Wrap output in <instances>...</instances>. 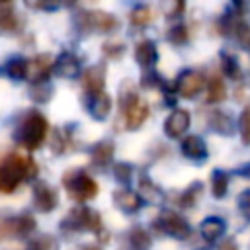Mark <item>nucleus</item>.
Masks as SVG:
<instances>
[{
    "label": "nucleus",
    "mask_w": 250,
    "mask_h": 250,
    "mask_svg": "<svg viewBox=\"0 0 250 250\" xmlns=\"http://www.w3.org/2000/svg\"><path fill=\"white\" fill-rule=\"evenodd\" d=\"M59 238L53 234H37L27 242V250H59Z\"/></svg>",
    "instance_id": "obj_31"
},
{
    "label": "nucleus",
    "mask_w": 250,
    "mask_h": 250,
    "mask_svg": "<svg viewBox=\"0 0 250 250\" xmlns=\"http://www.w3.org/2000/svg\"><path fill=\"white\" fill-rule=\"evenodd\" d=\"M232 37L238 41V45H240L242 49L250 51V25H248L244 20H240V21L236 23V27H234V31H232Z\"/></svg>",
    "instance_id": "obj_37"
},
{
    "label": "nucleus",
    "mask_w": 250,
    "mask_h": 250,
    "mask_svg": "<svg viewBox=\"0 0 250 250\" xmlns=\"http://www.w3.org/2000/svg\"><path fill=\"white\" fill-rule=\"evenodd\" d=\"M113 154H115V145L107 139L98 141L90 146V162H92V166H96L100 170L111 164Z\"/></svg>",
    "instance_id": "obj_19"
},
{
    "label": "nucleus",
    "mask_w": 250,
    "mask_h": 250,
    "mask_svg": "<svg viewBox=\"0 0 250 250\" xmlns=\"http://www.w3.org/2000/svg\"><path fill=\"white\" fill-rule=\"evenodd\" d=\"M127 244H129V250H150L152 246L150 232L145 227H133L127 232Z\"/></svg>",
    "instance_id": "obj_24"
},
{
    "label": "nucleus",
    "mask_w": 250,
    "mask_h": 250,
    "mask_svg": "<svg viewBox=\"0 0 250 250\" xmlns=\"http://www.w3.org/2000/svg\"><path fill=\"white\" fill-rule=\"evenodd\" d=\"M180 150L184 154L186 160L193 162V164H203L209 156V148L207 143L199 137V135H186L180 139Z\"/></svg>",
    "instance_id": "obj_11"
},
{
    "label": "nucleus",
    "mask_w": 250,
    "mask_h": 250,
    "mask_svg": "<svg viewBox=\"0 0 250 250\" xmlns=\"http://www.w3.org/2000/svg\"><path fill=\"white\" fill-rule=\"evenodd\" d=\"M102 229H104L102 215L96 209L88 207V205H76L61 221V230L64 234H76V232L102 234Z\"/></svg>",
    "instance_id": "obj_3"
},
{
    "label": "nucleus",
    "mask_w": 250,
    "mask_h": 250,
    "mask_svg": "<svg viewBox=\"0 0 250 250\" xmlns=\"http://www.w3.org/2000/svg\"><path fill=\"white\" fill-rule=\"evenodd\" d=\"M238 129H240V137L244 145H250V104L242 109L240 117H238Z\"/></svg>",
    "instance_id": "obj_40"
},
{
    "label": "nucleus",
    "mask_w": 250,
    "mask_h": 250,
    "mask_svg": "<svg viewBox=\"0 0 250 250\" xmlns=\"http://www.w3.org/2000/svg\"><path fill=\"white\" fill-rule=\"evenodd\" d=\"M154 229L170 238H176V240H188L191 236V227L189 223L174 209H164L156 215L154 219Z\"/></svg>",
    "instance_id": "obj_6"
},
{
    "label": "nucleus",
    "mask_w": 250,
    "mask_h": 250,
    "mask_svg": "<svg viewBox=\"0 0 250 250\" xmlns=\"http://www.w3.org/2000/svg\"><path fill=\"white\" fill-rule=\"evenodd\" d=\"M62 186L68 197L80 205L98 195V184L84 168H68L62 174Z\"/></svg>",
    "instance_id": "obj_4"
},
{
    "label": "nucleus",
    "mask_w": 250,
    "mask_h": 250,
    "mask_svg": "<svg viewBox=\"0 0 250 250\" xmlns=\"http://www.w3.org/2000/svg\"><path fill=\"white\" fill-rule=\"evenodd\" d=\"M23 6L29 10H41V12H55L61 8L59 0H23Z\"/></svg>",
    "instance_id": "obj_39"
},
{
    "label": "nucleus",
    "mask_w": 250,
    "mask_h": 250,
    "mask_svg": "<svg viewBox=\"0 0 250 250\" xmlns=\"http://www.w3.org/2000/svg\"><path fill=\"white\" fill-rule=\"evenodd\" d=\"M205 88V76L195 68H186L178 74L174 90L184 100H193Z\"/></svg>",
    "instance_id": "obj_7"
},
{
    "label": "nucleus",
    "mask_w": 250,
    "mask_h": 250,
    "mask_svg": "<svg viewBox=\"0 0 250 250\" xmlns=\"http://www.w3.org/2000/svg\"><path fill=\"white\" fill-rule=\"evenodd\" d=\"M139 197L143 199V203H150V205H162L164 203V191L148 178V176H141L139 178Z\"/></svg>",
    "instance_id": "obj_22"
},
{
    "label": "nucleus",
    "mask_w": 250,
    "mask_h": 250,
    "mask_svg": "<svg viewBox=\"0 0 250 250\" xmlns=\"http://www.w3.org/2000/svg\"><path fill=\"white\" fill-rule=\"evenodd\" d=\"M133 176H135V168H133L129 162H117V164L113 166V178H115L123 188H129V186H131Z\"/></svg>",
    "instance_id": "obj_33"
},
{
    "label": "nucleus",
    "mask_w": 250,
    "mask_h": 250,
    "mask_svg": "<svg viewBox=\"0 0 250 250\" xmlns=\"http://www.w3.org/2000/svg\"><path fill=\"white\" fill-rule=\"evenodd\" d=\"M59 2H61V6H68L70 8V6H76L78 0H59Z\"/></svg>",
    "instance_id": "obj_46"
},
{
    "label": "nucleus",
    "mask_w": 250,
    "mask_h": 250,
    "mask_svg": "<svg viewBox=\"0 0 250 250\" xmlns=\"http://www.w3.org/2000/svg\"><path fill=\"white\" fill-rule=\"evenodd\" d=\"M25 70H27V59L23 57H12L4 64V72L12 80H25Z\"/></svg>",
    "instance_id": "obj_29"
},
{
    "label": "nucleus",
    "mask_w": 250,
    "mask_h": 250,
    "mask_svg": "<svg viewBox=\"0 0 250 250\" xmlns=\"http://www.w3.org/2000/svg\"><path fill=\"white\" fill-rule=\"evenodd\" d=\"M0 4H10V0H0Z\"/></svg>",
    "instance_id": "obj_48"
},
{
    "label": "nucleus",
    "mask_w": 250,
    "mask_h": 250,
    "mask_svg": "<svg viewBox=\"0 0 250 250\" xmlns=\"http://www.w3.org/2000/svg\"><path fill=\"white\" fill-rule=\"evenodd\" d=\"M236 174H238V176H242V178H248V180H250V162H246V164L238 166V168H236Z\"/></svg>",
    "instance_id": "obj_43"
},
{
    "label": "nucleus",
    "mask_w": 250,
    "mask_h": 250,
    "mask_svg": "<svg viewBox=\"0 0 250 250\" xmlns=\"http://www.w3.org/2000/svg\"><path fill=\"white\" fill-rule=\"evenodd\" d=\"M150 20H152V12H150V8L145 6V4L135 6V8L131 10V14H129V21H131V25H135V27H145V25L150 23Z\"/></svg>",
    "instance_id": "obj_32"
},
{
    "label": "nucleus",
    "mask_w": 250,
    "mask_h": 250,
    "mask_svg": "<svg viewBox=\"0 0 250 250\" xmlns=\"http://www.w3.org/2000/svg\"><path fill=\"white\" fill-rule=\"evenodd\" d=\"M29 98L35 104H47L53 98V86L49 84V80L43 82H35L29 86Z\"/></svg>",
    "instance_id": "obj_30"
},
{
    "label": "nucleus",
    "mask_w": 250,
    "mask_h": 250,
    "mask_svg": "<svg viewBox=\"0 0 250 250\" xmlns=\"http://www.w3.org/2000/svg\"><path fill=\"white\" fill-rule=\"evenodd\" d=\"M20 29V20L10 4H0V33H16Z\"/></svg>",
    "instance_id": "obj_27"
},
{
    "label": "nucleus",
    "mask_w": 250,
    "mask_h": 250,
    "mask_svg": "<svg viewBox=\"0 0 250 250\" xmlns=\"http://www.w3.org/2000/svg\"><path fill=\"white\" fill-rule=\"evenodd\" d=\"M86 111L96 121H105L111 113V98L105 90L96 94H86Z\"/></svg>",
    "instance_id": "obj_14"
},
{
    "label": "nucleus",
    "mask_w": 250,
    "mask_h": 250,
    "mask_svg": "<svg viewBox=\"0 0 250 250\" xmlns=\"http://www.w3.org/2000/svg\"><path fill=\"white\" fill-rule=\"evenodd\" d=\"M229 182H230V178H229V174L225 170L215 168L211 172V193H213L215 199L227 197V193H229Z\"/></svg>",
    "instance_id": "obj_26"
},
{
    "label": "nucleus",
    "mask_w": 250,
    "mask_h": 250,
    "mask_svg": "<svg viewBox=\"0 0 250 250\" xmlns=\"http://www.w3.org/2000/svg\"><path fill=\"white\" fill-rule=\"evenodd\" d=\"M236 205H238V211L242 213V217H244L246 221H250V188L238 193Z\"/></svg>",
    "instance_id": "obj_42"
},
{
    "label": "nucleus",
    "mask_w": 250,
    "mask_h": 250,
    "mask_svg": "<svg viewBox=\"0 0 250 250\" xmlns=\"http://www.w3.org/2000/svg\"><path fill=\"white\" fill-rule=\"evenodd\" d=\"M168 41L172 43V45H186L188 43V39H189V33H188V27H186V23H174L170 29H168Z\"/></svg>",
    "instance_id": "obj_34"
},
{
    "label": "nucleus",
    "mask_w": 250,
    "mask_h": 250,
    "mask_svg": "<svg viewBox=\"0 0 250 250\" xmlns=\"http://www.w3.org/2000/svg\"><path fill=\"white\" fill-rule=\"evenodd\" d=\"M33 205L39 213H51L59 205V191L47 182H35L33 186Z\"/></svg>",
    "instance_id": "obj_12"
},
{
    "label": "nucleus",
    "mask_w": 250,
    "mask_h": 250,
    "mask_svg": "<svg viewBox=\"0 0 250 250\" xmlns=\"http://www.w3.org/2000/svg\"><path fill=\"white\" fill-rule=\"evenodd\" d=\"M148 115H150L148 104H146V102H143L141 98H139L135 104H131L125 111H121V117H123L125 129H129V131L139 129V127L148 119Z\"/></svg>",
    "instance_id": "obj_16"
},
{
    "label": "nucleus",
    "mask_w": 250,
    "mask_h": 250,
    "mask_svg": "<svg viewBox=\"0 0 250 250\" xmlns=\"http://www.w3.org/2000/svg\"><path fill=\"white\" fill-rule=\"evenodd\" d=\"M74 27L86 35V33H113L115 29H119V20L109 14V12H102V10H82L74 16Z\"/></svg>",
    "instance_id": "obj_5"
},
{
    "label": "nucleus",
    "mask_w": 250,
    "mask_h": 250,
    "mask_svg": "<svg viewBox=\"0 0 250 250\" xmlns=\"http://www.w3.org/2000/svg\"><path fill=\"white\" fill-rule=\"evenodd\" d=\"M199 250H205V248H199Z\"/></svg>",
    "instance_id": "obj_49"
},
{
    "label": "nucleus",
    "mask_w": 250,
    "mask_h": 250,
    "mask_svg": "<svg viewBox=\"0 0 250 250\" xmlns=\"http://www.w3.org/2000/svg\"><path fill=\"white\" fill-rule=\"evenodd\" d=\"M113 205L125 215H135V213L141 211V207L145 203H143V199L139 197L137 191H133L129 188H119V189L113 191Z\"/></svg>",
    "instance_id": "obj_15"
},
{
    "label": "nucleus",
    "mask_w": 250,
    "mask_h": 250,
    "mask_svg": "<svg viewBox=\"0 0 250 250\" xmlns=\"http://www.w3.org/2000/svg\"><path fill=\"white\" fill-rule=\"evenodd\" d=\"M104 86H105V66L102 62L100 64H94V66H88L82 72V90H84V96L86 94L102 92Z\"/></svg>",
    "instance_id": "obj_18"
},
{
    "label": "nucleus",
    "mask_w": 250,
    "mask_h": 250,
    "mask_svg": "<svg viewBox=\"0 0 250 250\" xmlns=\"http://www.w3.org/2000/svg\"><path fill=\"white\" fill-rule=\"evenodd\" d=\"M162 84H164V80L160 78V74L154 68L145 70L141 76V88H145V90H154V88H160Z\"/></svg>",
    "instance_id": "obj_38"
},
{
    "label": "nucleus",
    "mask_w": 250,
    "mask_h": 250,
    "mask_svg": "<svg viewBox=\"0 0 250 250\" xmlns=\"http://www.w3.org/2000/svg\"><path fill=\"white\" fill-rule=\"evenodd\" d=\"M246 2H248V0H232L234 8H242V6H246Z\"/></svg>",
    "instance_id": "obj_47"
},
{
    "label": "nucleus",
    "mask_w": 250,
    "mask_h": 250,
    "mask_svg": "<svg viewBox=\"0 0 250 250\" xmlns=\"http://www.w3.org/2000/svg\"><path fill=\"white\" fill-rule=\"evenodd\" d=\"M189 125H191V115H189V111L184 109V107H174V109L168 113V117L164 119L162 129H164V135H166L168 139H182V137H186Z\"/></svg>",
    "instance_id": "obj_9"
},
{
    "label": "nucleus",
    "mask_w": 250,
    "mask_h": 250,
    "mask_svg": "<svg viewBox=\"0 0 250 250\" xmlns=\"http://www.w3.org/2000/svg\"><path fill=\"white\" fill-rule=\"evenodd\" d=\"M201 191H203V184L201 182H191L184 191H180L176 195V205L180 209H191V207H195L197 201H199Z\"/></svg>",
    "instance_id": "obj_23"
},
{
    "label": "nucleus",
    "mask_w": 250,
    "mask_h": 250,
    "mask_svg": "<svg viewBox=\"0 0 250 250\" xmlns=\"http://www.w3.org/2000/svg\"><path fill=\"white\" fill-rule=\"evenodd\" d=\"M221 68H223V74L230 80L242 78V66L238 62V57L230 51H221Z\"/></svg>",
    "instance_id": "obj_25"
},
{
    "label": "nucleus",
    "mask_w": 250,
    "mask_h": 250,
    "mask_svg": "<svg viewBox=\"0 0 250 250\" xmlns=\"http://www.w3.org/2000/svg\"><path fill=\"white\" fill-rule=\"evenodd\" d=\"M53 74L64 80H72L78 78L82 74V64L80 59L72 53V51H62L57 55V59L53 61Z\"/></svg>",
    "instance_id": "obj_10"
},
{
    "label": "nucleus",
    "mask_w": 250,
    "mask_h": 250,
    "mask_svg": "<svg viewBox=\"0 0 250 250\" xmlns=\"http://www.w3.org/2000/svg\"><path fill=\"white\" fill-rule=\"evenodd\" d=\"M49 135V123L47 117L39 109H27L20 115L14 127V141L23 146L25 150H37L45 145Z\"/></svg>",
    "instance_id": "obj_2"
},
{
    "label": "nucleus",
    "mask_w": 250,
    "mask_h": 250,
    "mask_svg": "<svg viewBox=\"0 0 250 250\" xmlns=\"http://www.w3.org/2000/svg\"><path fill=\"white\" fill-rule=\"evenodd\" d=\"M225 230H227V223L221 217H217V215L205 217L199 223V234H201V238L207 240V242H211V244L217 242L225 234Z\"/></svg>",
    "instance_id": "obj_21"
},
{
    "label": "nucleus",
    "mask_w": 250,
    "mask_h": 250,
    "mask_svg": "<svg viewBox=\"0 0 250 250\" xmlns=\"http://www.w3.org/2000/svg\"><path fill=\"white\" fill-rule=\"evenodd\" d=\"M78 250H102L98 244H82Z\"/></svg>",
    "instance_id": "obj_45"
},
{
    "label": "nucleus",
    "mask_w": 250,
    "mask_h": 250,
    "mask_svg": "<svg viewBox=\"0 0 250 250\" xmlns=\"http://www.w3.org/2000/svg\"><path fill=\"white\" fill-rule=\"evenodd\" d=\"M207 127L217 135L230 137L236 129V123H234V117L230 113H227L223 109H211L207 115Z\"/></svg>",
    "instance_id": "obj_17"
},
{
    "label": "nucleus",
    "mask_w": 250,
    "mask_h": 250,
    "mask_svg": "<svg viewBox=\"0 0 250 250\" xmlns=\"http://www.w3.org/2000/svg\"><path fill=\"white\" fill-rule=\"evenodd\" d=\"M68 141H70V137L66 135L64 129H55L53 135H51V150L55 154H62L68 146Z\"/></svg>",
    "instance_id": "obj_35"
},
{
    "label": "nucleus",
    "mask_w": 250,
    "mask_h": 250,
    "mask_svg": "<svg viewBox=\"0 0 250 250\" xmlns=\"http://www.w3.org/2000/svg\"><path fill=\"white\" fill-rule=\"evenodd\" d=\"M53 57L43 53L37 55L33 59H27V70H25V80H29L31 84L35 82H43L49 80V76L53 74Z\"/></svg>",
    "instance_id": "obj_13"
},
{
    "label": "nucleus",
    "mask_w": 250,
    "mask_h": 250,
    "mask_svg": "<svg viewBox=\"0 0 250 250\" xmlns=\"http://www.w3.org/2000/svg\"><path fill=\"white\" fill-rule=\"evenodd\" d=\"M160 6H162V14L168 20H176V18L182 16L184 6H186V0H162Z\"/></svg>",
    "instance_id": "obj_36"
},
{
    "label": "nucleus",
    "mask_w": 250,
    "mask_h": 250,
    "mask_svg": "<svg viewBox=\"0 0 250 250\" xmlns=\"http://www.w3.org/2000/svg\"><path fill=\"white\" fill-rule=\"evenodd\" d=\"M221 250H238V248H236V244H234L232 238H227V240L221 244Z\"/></svg>",
    "instance_id": "obj_44"
},
{
    "label": "nucleus",
    "mask_w": 250,
    "mask_h": 250,
    "mask_svg": "<svg viewBox=\"0 0 250 250\" xmlns=\"http://www.w3.org/2000/svg\"><path fill=\"white\" fill-rule=\"evenodd\" d=\"M104 55L107 59H119L123 53H125V45L121 41H105L104 47H102Z\"/></svg>",
    "instance_id": "obj_41"
},
{
    "label": "nucleus",
    "mask_w": 250,
    "mask_h": 250,
    "mask_svg": "<svg viewBox=\"0 0 250 250\" xmlns=\"http://www.w3.org/2000/svg\"><path fill=\"white\" fill-rule=\"evenodd\" d=\"M37 223L29 213H21L16 217H8L0 223V236H14V238H27L35 232Z\"/></svg>",
    "instance_id": "obj_8"
},
{
    "label": "nucleus",
    "mask_w": 250,
    "mask_h": 250,
    "mask_svg": "<svg viewBox=\"0 0 250 250\" xmlns=\"http://www.w3.org/2000/svg\"><path fill=\"white\" fill-rule=\"evenodd\" d=\"M227 100V84L221 76H213L207 84V104H221Z\"/></svg>",
    "instance_id": "obj_28"
},
{
    "label": "nucleus",
    "mask_w": 250,
    "mask_h": 250,
    "mask_svg": "<svg viewBox=\"0 0 250 250\" xmlns=\"http://www.w3.org/2000/svg\"><path fill=\"white\" fill-rule=\"evenodd\" d=\"M37 162L23 152H10L0 162V193H14L23 182L37 178Z\"/></svg>",
    "instance_id": "obj_1"
},
{
    "label": "nucleus",
    "mask_w": 250,
    "mask_h": 250,
    "mask_svg": "<svg viewBox=\"0 0 250 250\" xmlns=\"http://www.w3.org/2000/svg\"><path fill=\"white\" fill-rule=\"evenodd\" d=\"M135 61H137V64H139L143 70L154 68V64L158 62V49H156V43L150 41V39L139 41L137 47H135Z\"/></svg>",
    "instance_id": "obj_20"
}]
</instances>
